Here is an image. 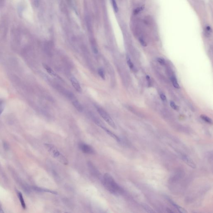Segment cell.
<instances>
[{
	"mask_svg": "<svg viewBox=\"0 0 213 213\" xmlns=\"http://www.w3.org/2000/svg\"><path fill=\"white\" fill-rule=\"evenodd\" d=\"M34 4L36 7H38L39 5L40 0H33Z\"/></svg>",
	"mask_w": 213,
	"mask_h": 213,
	"instance_id": "obj_26",
	"label": "cell"
},
{
	"mask_svg": "<svg viewBox=\"0 0 213 213\" xmlns=\"http://www.w3.org/2000/svg\"><path fill=\"white\" fill-rule=\"evenodd\" d=\"M79 147L80 149L83 153L87 154H93L95 153L94 149L89 145L81 143L79 144Z\"/></svg>",
	"mask_w": 213,
	"mask_h": 213,
	"instance_id": "obj_5",
	"label": "cell"
},
{
	"mask_svg": "<svg viewBox=\"0 0 213 213\" xmlns=\"http://www.w3.org/2000/svg\"><path fill=\"white\" fill-rule=\"evenodd\" d=\"M157 60L159 63L160 64H161V65H163L165 64V60L163 58H158L157 59Z\"/></svg>",
	"mask_w": 213,
	"mask_h": 213,
	"instance_id": "obj_23",
	"label": "cell"
},
{
	"mask_svg": "<svg viewBox=\"0 0 213 213\" xmlns=\"http://www.w3.org/2000/svg\"><path fill=\"white\" fill-rule=\"evenodd\" d=\"M101 127L102 129H103V130H104V131H105L107 133V134H109L110 137H112V138H114V139H115L116 141H117L118 142H120V141L121 140L120 138L117 135L115 134L113 132H112V131L108 130V129L106 128L104 126L102 125H101V127Z\"/></svg>",
	"mask_w": 213,
	"mask_h": 213,
	"instance_id": "obj_10",
	"label": "cell"
},
{
	"mask_svg": "<svg viewBox=\"0 0 213 213\" xmlns=\"http://www.w3.org/2000/svg\"><path fill=\"white\" fill-rule=\"evenodd\" d=\"M127 61L129 67L131 69H132L134 67V65L132 63V62L131 61V59H130V57L128 56H127Z\"/></svg>",
	"mask_w": 213,
	"mask_h": 213,
	"instance_id": "obj_18",
	"label": "cell"
},
{
	"mask_svg": "<svg viewBox=\"0 0 213 213\" xmlns=\"http://www.w3.org/2000/svg\"><path fill=\"white\" fill-rule=\"evenodd\" d=\"M71 100L72 101V104H73L75 108V109L80 112H82V111H83V107H82V104L80 103V102L78 101V100H77L75 98V96L73 98H72Z\"/></svg>",
	"mask_w": 213,
	"mask_h": 213,
	"instance_id": "obj_8",
	"label": "cell"
},
{
	"mask_svg": "<svg viewBox=\"0 0 213 213\" xmlns=\"http://www.w3.org/2000/svg\"><path fill=\"white\" fill-rule=\"evenodd\" d=\"M4 102L1 100H0V115L2 113L4 110Z\"/></svg>",
	"mask_w": 213,
	"mask_h": 213,
	"instance_id": "obj_20",
	"label": "cell"
},
{
	"mask_svg": "<svg viewBox=\"0 0 213 213\" xmlns=\"http://www.w3.org/2000/svg\"><path fill=\"white\" fill-rule=\"evenodd\" d=\"M201 117L203 120L205 122L208 123V124H211L212 123V120L211 118L208 117L207 116H205L204 115H202L201 116Z\"/></svg>",
	"mask_w": 213,
	"mask_h": 213,
	"instance_id": "obj_16",
	"label": "cell"
},
{
	"mask_svg": "<svg viewBox=\"0 0 213 213\" xmlns=\"http://www.w3.org/2000/svg\"><path fill=\"white\" fill-rule=\"evenodd\" d=\"M3 212H4V211H3L2 208L0 206V213H3Z\"/></svg>",
	"mask_w": 213,
	"mask_h": 213,
	"instance_id": "obj_27",
	"label": "cell"
},
{
	"mask_svg": "<svg viewBox=\"0 0 213 213\" xmlns=\"http://www.w3.org/2000/svg\"><path fill=\"white\" fill-rule=\"evenodd\" d=\"M171 82L172 83L174 87L177 89H180V86L179 85L178 83L177 82V80L175 77L172 76L171 78Z\"/></svg>",
	"mask_w": 213,
	"mask_h": 213,
	"instance_id": "obj_14",
	"label": "cell"
},
{
	"mask_svg": "<svg viewBox=\"0 0 213 213\" xmlns=\"http://www.w3.org/2000/svg\"><path fill=\"white\" fill-rule=\"evenodd\" d=\"M96 109H97V112H98V113L100 115V116H101V117L108 124H109L110 126L115 129L117 128V127L115 124V122L111 117H110V115L108 114V112L106 111L105 110L101 107H100L98 106H96Z\"/></svg>",
	"mask_w": 213,
	"mask_h": 213,
	"instance_id": "obj_3",
	"label": "cell"
},
{
	"mask_svg": "<svg viewBox=\"0 0 213 213\" xmlns=\"http://www.w3.org/2000/svg\"><path fill=\"white\" fill-rule=\"evenodd\" d=\"M17 195H18V197H19V199L20 200V202L21 203V206H22V207L23 208H26V205L25 204V202L24 201V199L23 198V196L22 195V193L21 192H17Z\"/></svg>",
	"mask_w": 213,
	"mask_h": 213,
	"instance_id": "obj_13",
	"label": "cell"
},
{
	"mask_svg": "<svg viewBox=\"0 0 213 213\" xmlns=\"http://www.w3.org/2000/svg\"><path fill=\"white\" fill-rule=\"evenodd\" d=\"M87 165L89 170L92 175L95 177H97L98 178H100V177H101L100 173L99 172L98 170L97 169L95 166H94L91 162L88 161Z\"/></svg>",
	"mask_w": 213,
	"mask_h": 213,
	"instance_id": "obj_4",
	"label": "cell"
},
{
	"mask_svg": "<svg viewBox=\"0 0 213 213\" xmlns=\"http://www.w3.org/2000/svg\"><path fill=\"white\" fill-rule=\"evenodd\" d=\"M102 184L108 191L114 194L122 193L123 190L110 174L106 173L102 179Z\"/></svg>",
	"mask_w": 213,
	"mask_h": 213,
	"instance_id": "obj_1",
	"label": "cell"
},
{
	"mask_svg": "<svg viewBox=\"0 0 213 213\" xmlns=\"http://www.w3.org/2000/svg\"><path fill=\"white\" fill-rule=\"evenodd\" d=\"M34 188L35 189V190H36V191H38L48 192V193H52V194H58V193L56 191H51V190H49V189H42V188H41L37 187H35Z\"/></svg>",
	"mask_w": 213,
	"mask_h": 213,
	"instance_id": "obj_12",
	"label": "cell"
},
{
	"mask_svg": "<svg viewBox=\"0 0 213 213\" xmlns=\"http://www.w3.org/2000/svg\"><path fill=\"white\" fill-rule=\"evenodd\" d=\"M206 32L207 33H211V27L209 26H207L206 27Z\"/></svg>",
	"mask_w": 213,
	"mask_h": 213,
	"instance_id": "obj_25",
	"label": "cell"
},
{
	"mask_svg": "<svg viewBox=\"0 0 213 213\" xmlns=\"http://www.w3.org/2000/svg\"><path fill=\"white\" fill-rule=\"evenodd\" d=\"M170 106L171 108H172L173 109L175 110H178L179 109L178 106L176 105L175 104V103L174 102H172V101H171L170 102Z\"/></svg>",
	"mask_w": 213,
	"mask_h": 213,
	"instance_id": "obj_21",
	"label": "cell"
},
{
	"mask_svg": "<svg viewBox=\"0 0 213 213\" xmlns=\"http://www.w3.org/2000/svg\"><path fill=\"white\" fill-rule=\"evenodd\" d=\"M139 43H141V45H143V46H147V43H146V42L145 41V40H144L143 38H139Z\"/></svg>",
	"mask_w": 213,
	"mask_h": 213,
	"instance_id": "obj_22",
	"label": "cell"
},
{
	"mask_svg": "<svg viewBox=\"0 0 213 213\" xmlns=\"http://www.w3.org/2000/svg\"><path fill=\"white\" fill-rule=\"evenodd\" d=\"M182 158L183 161L185 162V163L186 164L188 165L189 166V167H191V168H193V169L196 168V164H195L194 162L192 160V159L191 158L189 157V156H187L186 155L182 154Z\"/></svg>",
	"mask_w": 213,
	"mask_h": 213,
	"instance_id": "obj_6",
	"label": "cell"
},
{
	"mask_svg": "<svg viewBox=\"0 0 213 213\" xmlns=\"http://www.w3.org/2000/svg\"><path fill=\"white\" fill-rule=\"evenodd\" d=\"M168 201H169V202L171 204H172V205L173 206L176 208V209H177V210L179 211V212H180V213H186L187 212L186 211V210L184 209V208H183L181 206H180L179 205H178L177 204H176V203L174 202V201H173L171 199H168Z\"/></svg>",
	"mask_w": 213,
	"mask_h": 213,
	"instance_id": "obj_11",
	"label": "cell"
},
{
	"mask_svg": "<svg viewBox=\"0 0 213 213\" xmlns=\"http://www.w3.org/2000/svg\"><path fill=\"white\" fill-rule=\"evenodd\" d=\"M98 73L100 77V78L103 80H105V74H104V70L103 68H100L98 69Z\"/></svg>",
	"mask_w": 213,
	"mask_h": 213,
	"instance_id": "obj_15",
	"label": "cell"
},
{
	"mask_svg": "<svg viewBox=\"0 0 213 213\" xmlns=\"http://www.w3.org/2000/svg\"><path fill=\"white\" fill-rule=\"evenodd\" d=\"M144 9V7L143 6H141V7H139L137 8H136L134 10V13L135 15H137L141 11H143Z\"/></svg>",
	"mask_w": 213,
	"mask_h": 213,
	"instance_id": "obj_19",
	"label": "cell"
},
{
	"mask_svg": "<svg viewBox=\"0 0 213 213\" xmlns=\"http://www.w3.org/2000/svg\"><path fill=\"white\" fill-rule=\"evenodd\" d=\"M43 66L44 67L45 69L47 71V72H48V73L50 75H52V76L54 77L55 78H57L58 79H61V78H60V77L52 69L51 67H50L49 66H48V65L46 64H43Z\"/></svg>",
	"mask_w": 213,
	"mask_h": 213,
	"instance_id": "obj_9",
	"label": "cell"
},
{
	"mask_svg": "<svg viewBox=\"0 0 213 213\" xmlns=\"http://www.w3.org/2000/svg\"><path fill=\"white\" fill-rule=\"evenodd\" d=\"M45 146L50 154L55 159L65 165H67L68 162L65 157L59 152L58 149L54 145L50 144H45Z\"/></svg>",
	"mask_w": 213,
	"mask_h": 213,
	"instance_id": "obj_2",
	"label": "cell"
},
{
	"mask_svg": "<svg viewBox=\"0 0 213 213\" xmlns=\"http://www.w3.org/2000/svg\"><path fill=\"white\" fill-rule=\"evenodd\" d=\"M111 1L115 13H117L119 11V8L116 2V0H111Z\"/></svg>",
	"mask_w": 213,
	"mask_h": 213,
	"instance_id": "obj_17",
	"label": "cell"
},
{
	"mask_svg": "<svg viewBox=\"0 0 213 213\" xmlns=\"http://www.w3.org/2000/svg\"><path fill=\"white\" fill-rule=\"evenodd\" d=\"M70 80L75 89L78 93H81L82 92V88L80 83L78 80H77L76 78L75 77H71L70 79Z\"/></svg>",
	"mask_w": 213,
	"mask_h": 213,
	"instance_id": "obj_7",
	"label": "cell"
},
{
	"mask_svg": "<svg viewBox=\"0 0 213 213\" xmlns=\"http://www.w3.org/2000/svg\"><path fill=\"white\" fill-rule=\"evenodd\" d=\"M160 96V97H161V99H162V101H165L166 100H167L166 97L165 95L164 94H163V93H161Z\"/></svg>",
	"mask_w": 213,
	"mask_h": 213,
	"instance_id": "obj_24",
	"label": "cell"
}]
</instances>
